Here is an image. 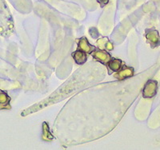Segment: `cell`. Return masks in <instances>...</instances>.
<instances>
[{"instance_id":"1","label":"cell","mask_w":160,"mask_h":150,"mask_svg":"<svg viewBox=\"0 0 160 150\" xmlns=\"http://www.w3.org/2000/svg\"><path fill=\"white\" fill-rule=\"evenodd\" d=\"M158 90V83L155 80H149L144 85L142 96L145 98H151L155 96Z\"/></svg>"},{"instance_id":"2","label":"cell","mask_w":160,"mask_h":150,"mask_svg":"<svg viewBox=\"0 0 160 150\" xmlns=\"http://www.w3.org/2000/svg\"><path fill=\"white\" fill-rule=\"evenodd\" d=\"M91 54H92V57L95 60L105 65H107V63L111 59V54L103 50L95 49Z\"/></svg>"},{"instance_id":"3","label":"cell","mask_w":160,"mask_h":150,"mask_svg":"<svg viewBox=\"0 0 160 150\" xmlns=\"http://www.w3.org/2000/svg\"><path fill=\"white\" fill-rule=\"evenodd\" d=\"M146 38L151 44V47H155L158 46L160 42V37L158 32L156 30L147 29L146 31Z\"/></svg>"},{"instance_id":"4","label":"cell","mask_w":160,"mask_h":150,"mask_svg":"<svg viewBox=\"0 0 160 150\" xmlns=\"http://www.w3.org/2000/svg\"><path fill=\"white\" fill-rule=\"evenodd\" d=\"M95 49H96V47L90 44L88 40L85 37H82L78 40V50L79 51H82L86 54H91Z\"/></svg>"},{"instance_id":"5","label":"cell","mask_w":160,"mask_h":150,"mask_svg":"<svg viewBox=\"0 0 160 150\" xmlns=\"http://www.w3.org/2000/svg\"><path fill=\"white\" fill-rule=\"evenodd\" d=\"M133 74H134V69H133L132 67L126 66V65H124V66L122 67V68H121L119 70L117 71L116 74H115V78H116V79L122 81V80L126 79V78L132 77Z\"/></svg>"},{"instance_id":"6","label":"cell","mask_w":160,"mask_h":150,"mask_svg":"<svg viewBox=\"0 0 160 150\" xmlns=\"http://www.w3.org/2000/svg\"><path fill=\"white\" fill-rule=\"evenodd\" d=\"M10 101L11 98L8 96L7 92L0 90V109H11Z\"/></svg>"},{"instance_id":"7","label":"cell","mask_w":160,"mask_h":150,"mask_svg":"<svg viewBox=\"0 0 160 150\" xmlns=\"http://www.w3.org/2000/svg\"><path fill=\"white\" fill-rule=\"evenodd\" d=\"M122 62L120 59H116V58H111L109 62L107 63V65L109 70V74H111V72H117L122 67Z\"/></svg>"},{"instance_id":"8","label":"cell","mask_w":160,"mask_h":150,"mask_svg":"<svg viewBox=\"0 0 160 150\" xmlns=\"http://www.w3.org/2000/svg\"><path fill=\"white\" fill-rule=\"evenodd\" d=\"M72 57L75 59V62L77 64H78V65H82V64H84L87 62V59H88V55H87V54L82 52V51H79V50H77L76 51L72 53Z\"/></svg>"},{"instance_id":"9","label":"cell","mask_w":160,"mask_h":150,"mask_svg":"<svg viewBox=\"0 0 160 150\" xmlns=\"http://www.w3.org/2000/svg\"><path fill=\"white\" fill-rule=\"evenodd\" d=\"M97 44H98V47L100 50H103V51H112L114 46H113L112 43L109 42L108 38H100L97 41Z\"/></svg>"},{"instance_id":"10","label":"cell","mask_w":160,"mask_h":150,"mask_svg":"<svg viewBox=\"0 0 160 150\" xmlns=\"http://www.w3.org/2000/svg\"><path fill=\"white\" fill-rule=\"evenodd\" d=\"M42 138H43V140H46V141H48V140L51 141V140H53V138H54V137L50 133L49 126H48L47 122H43V124H42Z\"/></svg>"},{"instance_id":"11","label":"cell","mask_w":160,"mask_h":150,"mask_svg":"<svg viewBox=\"0 0 160 150\" xmlns=\"http://www.w3.org/2000/svg\"><path fill=\"white\" fill-rule=\"evenodd\" d=\"M90 35H92L93 38H97V37H98L99 34H98L96 28H91L90 29Z\"/></svg>"},{"instance_id":"12","label":"cell","mask_w":160,"mask_h":150,"mask_svg":"<svg viewBox=\"0 0 160 150\" xmlns=\"http://www.w3.org/2000/svg\"><path fill=\"white\" fill-rule=\"evenodd\" d=\"M97 2L100 4L101 7H103L106 5H108L109 2V0H97Z\"/></svg>"}]
</instances>
